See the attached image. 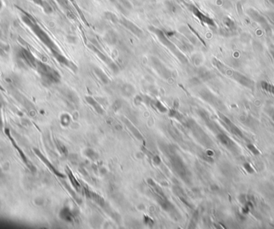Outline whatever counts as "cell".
<instances>
[{"label": "cell", "instance_id": "cell-1", "mask_svg": "<svg viewBox=\"0 0 274 229\" xmlns=\"http://www.w3.org/2000/svg\"><path fill=\"white\" fill-rule=\"evenodd\" d=\"M151 31L154 33L157 38L159 39V40L164 45L165 47L171 51L173 53L175 56L177 57V59L180 61L181 63H186L188 62V59L185 57L184 55H183L182 52L177 48V47L176 46V44H174L172 41L169 39V37L165 35V33L164 32L163 30H159V29L156 28V27H150Z\"/></svg>", "mask_w": 274, "mask_h": 229}, {"label": "cell", "instance_id": "cell-2", "mask_svg": "<svg viewBox=\"0 0 274 229\" xmlns=\"http://www.w3.org/2000/svg\"><path fill=\"white\" fill-rule=\"evenodd\" d=\"M170 163L172 168L181 179L185 182L188 183L190 181V172L185 166L183 159L176 153H172L170 155Z\"/></svg>", "mask_w": 274, "mask_h": 229}, {"label": "cell", "instance_id": "cell-3", "mask_svg": "<svg viewBox=\"0 0 274 229\" xmlns=\"http://www.w3.org/2000/svg\"><path fill=\"white\" fill-rule=\"evenodd\" d=\"M24 19H26L27 24L31 27L33 31L35 33L36 35L40 38V40H42V42H43L45 44L47 45V47H48L49 48H50L51 50L52 51H58L57 47H56V46L55 45V43L51 41V40L50 38H49V36L47 35L46 34V33H45L44 31H43V30H42V29L40 28V27H39V26L36 25L35 24H34V23L31 21V19H27V17H24Z\"/></svg>", "mask_w": 274, "mask_h": 229}, {"label": "cell", "instance_id": "cell-4", "mask_svg": "<svg viewBox=\"0 0 274 229\" xmlns=\"http://www.w3.org/2000/svg\"><path fill=\"white\" fill-rule=\"evenodd\" d=\"M151 63H152V67H154L155 70L157 72V73L161 77L164 78L165 79H170L171 76H172V73L159 59L155 57H152L151 58Z\"/></svg>", "mask_w": 274, "mask_h": 229}, {"label": "cell", "instance_id": "cell-5", "mask_svg": "<svg viewBox=\"0 0 274 229\" xmlns=\"http://www.w3.org/2000/svg\"><path fill=\"white\" fill-rule=\"evenodd\" d=\"M90 48L91 49V50L93 51L94 52H95V54L97 55V56H99V57L101 59H102L103 61H104V63H106V64L108 65V67H109L110 68H111V70L113 71V72H115V73H117V72H119V68L118 67L116 66V64L114 62H113L112 60H111V59H110L108 56H106L105 54H104L103 52H101L100 51L98 50V49L96 48V47H95L94 46H92V45H90L89 46Z\"/></svg>", "mask_w": 274, "mask_h": 229}, {"label": "cell", "instance_id": "cell-6", "mask_svg": "<svg viewBox=\"0 0 274 229\" xmlns=\"http://www.w3.org/2000/svg\"><path fill=\"white\" fill-rule=\"evenodd\" d=\"M120 22L122 25L124 26V27H126L127 30H130L131 32H132L134 35H137L138 37H142L143 36V33L141 29L139 28L136 24H133L132 22L129 21V20L126 19H121L120 20Z\"/></svg>", "mask_w": 274, "mask_h": 229}, {"label": "cell", "instance_id": "cell-7", "mask_svg": "<svg viewBox=\"0 0 274 229\" xmlns=\"http://www.w3.org/2000/svg\"><path fill=\"white\" fill-rule=\"evenodd\" d=\"M189 9L190 11H192V12L195 14L197 18L199 19L202 22V23H204V24H208V25H210V26H215V23H214V21H213L211 18H209V17H208L204 14H203L199 9H197L195 6L193 5L190 6Z\"/></svg>", "mask_w": 274, "mask_h": 229}, {"label": "cell", "instance_id": "cell-8", "mask_svg": "<svg viewBox=\"0 0 274 229\" xmlns=\"http://www.w3.org/2000/svg\"><path fill=\"white\" fill-rule=\"evenodd\" d=\"M220 118L222 119V120H223V121H224V124H225L226 125H227V127H228V128H229L230 131H231L232 133H233V134H235V135H237V136H240V138H244V137L243 133L241 132V131H240V129H239L238 127H237V126L235 125L234 124H233V122L230 121V120H228V119L227 117L224 116V115H223V114H220Z\"/></svg>", "mask_w": 274, "mask_h": 229}, {"label": "cell", "instance_id": "cell-9", "mask_svg": "<svg viewBox=\"0 0 274 229\" xmlns=\"http://www.w3.org/2000/svg\"><path fill=\"white\" fill-rule=\"evenodd\" d=\"M217 138L220 140V143H222L224 146H225L226 147H228V149H233V147H236L234 142L229 138L226 135L224 134H219L217 135Z\"/></svg>", "mask_w": 274, "mask_h": 229}, {"label": "cell", "instance_id": "cell-10", "mask_svg": "<svg viewBox=\"0 0 274 229\" xmlns=\"http://www.w3.org/2000/svg\"><path fill=\"white\" fill-rule=\"evenodd\" d=\"M85 99H86L87 102H88V104H89L91 106V107H93V108L95 109V111H96L98 114H104V109H103L102 107L99 105V103L97 102L96 100H95V99L92 98V97H91V96H86L85 97Z\"/></svg>", "mask_w": 274, "mask_h": 229}, {"label": "cell", "instance_id": "cell-11", "mask_svg": "<svg viewBox=\"0 0 274 229\" xmlns=\"http://www.w3.org/2000/svg\"><path fill=\"white\" fill-rule=\"evenodd\" d=\"M85 192H86V195H88L89 198H91V199L95 201V202H96L97 204H99V205L102 206V207L104 205V204H105V203H104V199H103L101 196H99L98 194L94 193V192H91V191H88V190H87L86 191V189H85Z\"/></svg>", "mask_w": 274, "mask_h": 229}, {"label": "cell", "instance_id": "cell-12", "mask_svg": "<svg viewBox=\"0 0 274 229\" xmlns=\"http://www.w3.org/2000/svg\"><path fill=\"white\" fill-rule=\"evenodd\" d=\"M94 72H95V73L96 74V75L99 77V79H100L104 83L107 84V83H109V79H108V77L106 75V74L104 73L101 69H99V68L98 67H95L94 68Z\"/></svg>", "mask_w": 274, "mask_h": 229}, {"label": "cell", "instance_id": "cell-13", "mask_svg": "<svg viewBox=\"0 0 274 229\" xmlns=\"http://www.w3.org/2000/svg\"><path fill=\"white\" fill-rule=\"evenodd\" d=\"M124 121L125 122L126 124H127V127H128V128L130 129V131H131L132 132L133 134H134V136H136V138H138L139 140H143V137H142L141 134H140V133L139 132L138 130H137V129H136V127H135L134 126H133L132 124L131 123H130V122L127 121V120H125V119H124Z\"/></svg>", "mask_w": 274, "mask_h": 229}, {"label": "cell", "instance_id": "cell-14", "mask_svg": "<svg viewBox=\"0 0 274 229\" xmlns=\"http://www.w3.org/2000/svg\"><path fill=\"white\" fill-rule=\"evenodd\" d=\"M261 88H263L265 91H268V92H269V93L274 94V86L273 85L270 84V83H269L263 81V82L261 83Z\"/></svg>", "mask_w": 274, "mask_h": 229}, {"label": "cell", "instance_id": "cell-15", "mask_svg": "<svg viewBox=\"0 0 274 229\" xmlns=\"http://www.w3.org/2000/svg\"><path fill=\"white\" fill-rule=\"evenodd\" d=\"M33 1H34L35 3H38L39 5L42 6L46 12H51V8L50 6H49L46 2H44V1H43V0H33Z\"/></svg>", "mask_w": 274, "mask_h": 229}, {"label": "cell", "instance_id": "cell-16", "mask_svg": "<svg viewBox=\"0 0 274 229\" xmlns=\"http://www.w3.org/2000/svg\"><path fill=\"white\" fill-rule=\"evenodd\" d=\"M123 91H124V94H125L126 95H132L134 93V88L131 85H124V88H123Z\"/></svg>", "mask_w": 274, "mask_h": 229}, {"label": "cell", "instance_id": "cell-17", "mask_svg": "<svg viewBox=\"0 0 274 229\" xmlns=\"http://www.w3.org/2000/svg\"><path fill=\"white\" fill-rule=\"evenodd\" d=\"M85 154H86V156H88V158H90V159H95L98 157V155H97L93 150H91V149L90 148L87 149V150L85 151Z\"/></svg>", "mask_w": 274, "mask_h": 229}, {"label": "cell", "instance_id": "cell-18", "mask_svg": "<svg viewBox=\"0 0 274 229\" xmlns=\"http://www.w3.org/2000/svg\"><path fill=\"white\" fill-rule=\"evenodd\" d=\"M63 215L65 216L63 217V219H65V220H67V221H72V219H73V216H72V212L68 209L63 210Z\"/></svg>", "mask_w": 274, "mask_h": 229}, {"label": "cell", "instance_id": "cell-19", "mask_svg": "<svg viewBox=\"0 0 274 229\" xmlns=\"http://www.w3.org/2000/svg\"><path fill=\"white\" fill-rule=\"evenodd\" d=\"M248 148L249 149V151H250L252 153H253V155H255V156H258V155L261 154V152H259V151L256 149V147H255L254 145L252 144V143H249V144H248Z\"/></svg>", "mask_w": 274, "mask_h": 229}, {"label": "cell", "instance_id": "cell-20", "mask_svg": "<svg viewBox=\"0 0 274 229\" xmlns=\"http://www.w3.org/2000/svg\"><path fill=\"white\" fill-rule=\"evenodd\" d=\"M69 177H70L71 180H72V184L74 185V187H75V189L79 190V188H80V184H79V183L78 182L76 179H75V178L74 177L73 175H72V174L70 172V175H69Z\"/></svg>", "mask_w": 274, "mask_h": 229}, {"label": "cell", "instance_id": "cell-21", "mask_svg": "<svg viewBox=\"0 0 274 229\" xmlns=\"http://www.w3.org/2000/svg\"><path fill=\"white\" fill-rule=\"evenodd\" d=\"M153 104H154V105L156 106V109L159 110V111H161V112H165V111H167V109L164 107L163 104H160L159 101H156V100L153 101Z\"/></svg>", "mask_w": 274, "mask_h": 229}, {"label": "cell", "instance_id": "cell-22", "mask_svg": "<svg viewBox=\"0 0 274 229\" xmlns=\"http://www.w3.org/2000/svg\"><path fill=\"white\" fill-rule=\"evenodd\" d=\"M243 166H244V169L246 170V172H249V174H253L255 172L254 169L253 168V167L251 166V165L249 164V163H244L243 164Z\"/></svg>", "mask_w": 274, "mask_h": 229}, {"label": "cell", "instance_id": "cell-23", "mask_svg": "<svg viewBox=\"0 0 274 229\" xmlns=\"http://www.w3.org/2000/svg\"><path fill=\"white\" fill-rule=\"evenodd\" d=\"M57 1L59 2V3H60L63 7H66V8H67L68 7L67 0H57Z\"/></svg>", "mask_w": 274, "mask_h": 229}, {"label": "cell", "instance_id": "cell-24", "mask_svg": "<svg viewBox=\"0 0 274 229\" xmlns=\"http://www.w3.org/2000/svg\"><path fill=\"white\" fill-rule=\"evenodd\" d=\"M153 162H154V163H156V165H158L160 163V162H161V159H160V158H159V156H156L154 158H153Z\"/></svg>", "mask_w": 274, "mask_h": 229}, {"label": "cell", "instance_id": "cell-25", "mask_svg": "<svg viewBox=\"0 0 274 229\" xmlns=\"http://www.w3.org/2000/svg\"><path fill=\"white\" fill-rule=\"evenodd\" d=\"M269 1H270V2H272V3H274V0H269Z\"/></svg>", "mask_w": 274, "mask_h": 229}]
</instances>
